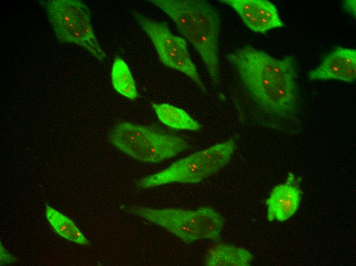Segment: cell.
I'll return each instance as SVG.
<instances>
[{
	"label": "cell",
	"mask_w": 356,
	"mask_h": 266,
	"mask_svg": "<svg viewBox=\"0 0 356 266\" xmlns=\"http://www.w3.org/2000/svg\"><path fill=\"white\" fill-rule=\"evenodd\" d=\"M227 58L259 104L280 115L294 109L297 91L293 57L278 59L261 50L246 46L229 54Z\"/></svg>",
	"instance_id": "6da1fadb"
},
{
	"label": "cell",
	"mask_w": 356,
	"mask_h": 266,
	"mask_svg": "<svg viewBox=\"0 0 356 266\" xmlns=\"http://www.w3.org/2000/svg\"><path fill=\"white\" fill-rule=\"evenodd\" d=\"M168 15L190 41L203 60L213 83L219 81L220 17L209 2L202 0H151Z\"/></svg>",
	"instance_id": "7a4b0ae2"
},
{
	"label": "cell",
	"mask_w": 356,
	"mask_h": 266,
	"mask_svg": "<svg viewBox=\"0 0 356 266\" xmlns=\"http://www.w3.org/2000/svg\"><path fill=\"white\" fill-rule=\"evenodd\" d=\"M130 212L162 227L187 243L201 239L216 240L224 225L221 215L209 207L186 210L134 206Z\"/></svg>",
	"instance_id": "3957f363"
},
{
	"label": "cell",
	"mask_w": 356,
	"mask_h": 266,
	"mask_svg": "<svg viewBox=\"0 0 356 266\" xmlns=\"http://www.w3.org/2000/svg\"><path fill=\"white\" fill-rule=\"evenodd\" d=\"M109 140L129 156L150 163L173 157L189 147L188 142L181 137L129 123L116 126Z\"/></svg>",
	"instance_id": "277c9868"
},
{
	"label": "cell",
	"mask_w": 356,
	"mask_h": 266,
	"mask_svg": "<svg viewBox=\"0 0 356 266\" xmlns=\"http://www.w3.org/2000/svg\"><path fill=\"white\" fill-rule=\"evenodd\" d=\"M235 148L233 139L216 144L182 159L160 172L141 179L138 185L146 188L173 182H201L226 166Z\"/></svg>",
	"instance_id": "5b68a950"
},
{
	"label": "cell",
	"mask_w": 356,
	"mask_h": 266,
	"mask_svg": "<svg viewBox=\"0 0 356 266\" xmlns=\"http://www.w3.org/2000/svg\"><path fill=\"white\" fill-rule=\"evenodd\" d=\"M49 20L61 41L77 44L102 61L105 53L99 45L91 25L90 12L77 0H49L44 3Z\"/></svg>",
	"instance_id": "8992f818"
},
{
	"label": "cell",
	"mask_w": 356,
	"mask_h": 266,
	"mask_svg": "<svg viewBox=\"0 0 356 266\" xmlns=\"http://www.w3.org/2000/svg\"><path fill=\"white\" fill-rule=\"evenodd\" d=\"M134 15L150 38L163 63L184 73L201 88L205 89L196 66L188 52L186 40L174 35L162 23L148 18L138 13Z\"/></svg>",
	"instance_id": "52a82bcc"
},
{
	"label": "cell",
	"mask_w": 356,
	"mask_h": 266,
	"mask_svg": "<svg viewBox=\"0 0 356 266\" xmlns=\"http://www.w3.org/2000/svg\"><path fill=\"white\" fill-rule=\"evenodd\" d=\"M231 6L253 31L263 34L284 26L275 6L266 0H222Z\"/></svg>",
	"instance_id": "ba28073f"
},
{
	"label": "cell",
	"mask_w": 356,
	"mask_h": 266,
	"mask_svg": "<svg viewBox=\"0 0 356 266\" xmlns=\"http://www.w3.org/2000/svg\"><path fill=\"white\" fill-rule=\"evenodd\" d=\"M356 77V51L338 48L309 73L312 80L336 79L353 82Z\"/></svg>",
	"instance_id": "9c48e42d"
},
{
	"label": "cell",
	"mask_w": 356,
	"mask_h": 266,
	"mask_svg": "<svg viewBox=\"0 0 356 266\" xmlns=\"http://www.w3.org/2000/svg\"><path fill=\"white\" fill-rule=\"evenodd\" d=\"M301 199L299 188L288 180L276 186L266 201L267 218L270 221H284L297 210Z\"/></svg>",
	"instance_id": "30bf717a"
},
{
	"label": "cell",
	"mask_w": 356,
	"mask_h": 266,
	"mask_svg": "<svg viewBox=\"0 0 356 266\" xmlns=\"http://www.w3.org/2000/svg\"><path fill=\"white\" fill-rule=\"evenodd\" d=\"M252 260L253 255L247 250L220 243L209 249L205 263L209 266H247Z\"/></svg>",
	"instance_id": "8fae6325"
},
{
	"label": "cell",
	"mask_w": 356,
	"mask_h": 266,
	"mask_svg": "<svg viewBox=\"0 0 356 266\" xmlns=\"http://www.w3.org/2000/svg\"><path fill=\"white\" fill-rule=\"evenodd\" d=\"M159 119L165 125L176 129L199 130L201 124L183 109L166 103H152Z\"/></svg>",
	"instance_id": "7c38bea8"
},
{
	"label": "cell",
	"mask_w": 356,
	"mask_h": 266,
	"mask_svg": "<svg viewBox=\"0 0 356 266\" xmlns=\"http://www.w3.org/2000/svg\"><path fill=\"white\" fill-rule=\"evenodd\" d=\"M46 216L54 229L61 236L80 245L88 244L87 239L71 219L47 204Z\"/></svg>",
	"instance_id": "4fadbf2b"
},
{
	"label": "cell",
	"mask_w": 356,
	"mask_h": 266,
	"mask_svg": "<svg viewBox=\"0 0 356 266\" xmlns=\"http://www.w3.org/2000/svg\"><path fill=\"white\" fill-rule=\"evenodd\" d=\"M112 81L115 90L123 96L131 100L138 96L131 73L121 58L115 59L112 70Z\"/></svg>",
	"instance_id": "5bb4252c"
},
{
	"label": "cell",
	"mask_w": 356,
	"mask_h": 266,
	"mask_svg": "<svg viewBox=\"0 0 356 266\" xmlns=\"http://www.w3.org/2000/svg\"><path fill=\"white\" fill-rule=\"evenodd\" d=\"M1 263H3L4 261L5 260H9L10 259L12 260L11 258V255H10L7 253L6 250L3 247H2V245H1Z\"/></svg>",
	"instance_id": "9a60e30c"
}]
</instances>
